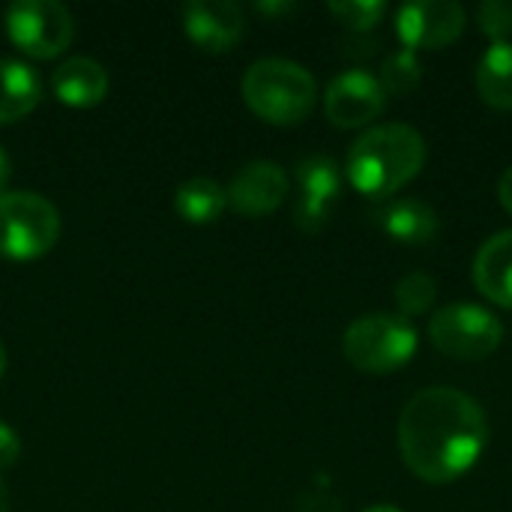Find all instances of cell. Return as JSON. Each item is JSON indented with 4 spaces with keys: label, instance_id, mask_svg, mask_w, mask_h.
<instances>
[{
    "label": "cell",
    "instance_id": "1",
    "mask_svg": "<svg viewBox=\"0 0 512 512\" xmlns=\"http://www.w3.org/2000/svg\"><path fill=\"white\" fill-rule=\"evenodd\" d=\"M489 444L477 399L453 387L420 390L399 417V450L414 477L441 486L465 477Z\"/></svg>",
    "mask_w": 512,
    "mask_h": 512
},
{
    "label": "cell",
    "instance_id": "2",
    "mask_svg": "<svg viewBox=\"0 0 512 512\" xmlns=\"http://www.w3.org/2000/svg\"><path fill=\"white\" fill-rule=\"evenodd\" d=\"M426 165V138L408 123L366 129L348 150V180L369 198H387L408 186Z\"/></svg>",
    "mask_w": 512,
    "mask_h": 512
},
{
    "label": "cell",
    "instance_id": "3",
    "mask_svg": "<svg viewBox=\"0 0 512 512\" xmlns=\"http://www.w3.org/2000/svg\"><path fill=\"white\" fill-rule=\"evenodd\" d=\"M243 99L261 120L273 126H297L312 114L318 84L306 66L285 57H264L246 69Z\"/></svg>",
    "mask_w": 512,
    "mask_h": 512
},
{
    "label": "cell",
    "instance_id": "4",
    "mask_svg": "<svg viewBox=\"0 0 512 512\" xmlns=\"http://www.w3.org/2000/svg\"><path fill=\"white\" fill-rule=\"evenodd\" d=\"M417 342L420 336L408 318L378 312L357 318L345 330L342 351L354 369L369 375H390L411 363V357L417 354Z\"/></svg>",
    "mask_w": 512,
    "mask_h": 512
},
{
    "label": "cell",
    "instance_id": "5",
    "mask_svg": "<svg viewBox=\"0 0 512 512\" xmlns=\"http://www.w3.org/2000/svg\"><path fill=\"white\" fill-rule=\"evenodd\" d=\"M60 240L57 207L36 192L0 195V255L9 261H36Z\"/></svg>",
    "mask_w": 512,
    "mask_h": 512
},
{
    "label": "cell",
    "instance_id": "6",
    "mask_svg": "<svg viewBox=\"0 0 512 512\" xmlns=\"http://www.w3.org/2000/svg\"><path fill=\"white\" fill-rule=\"evenodd\" d=\"M429 339L432 345L450 357L477 363L495 354L504 342V324L483 306L474 303H453L432 315L429 321Z\"/></svg>",
    "mask_w": 512,
    "mask_h": 512
},
{
    "label": "cell",
    "instance_id": "7",
    "mask_svg": "<svg viewBox=\"0 0 512 512\" xmlns=\"http://www.w3.org/2000/svg\"><path fill=\"white\" fill-rule=\"evenodd\" d=\"M6 33L27 57L51 60L72 42L75 21L57 0H15L6 9Z\"/></svg>",
    "mask_w": 512,
    "mask_h": 512
},
{
    "label": "cell",
    "instance_id": "8",
    "mask_svg": "<svg viewBox=\"0 0 512 512\" xmlns=\"http://www.w3.org/2000/svg\"><path fill=\"white\" fill-rule=\"evenodd\" d=\"M387 93L381 81L366 69H345L339 72L324 93L327 120L339 129H360L378 120L387 108Z\"/></svg>",
    "mask_w": 512,
    "mask_h": 512
},
{
    "label": "cell",
    "instance_id": "9",
    "mask_svg": "<svg viewBox=\"0 0 512 512\" xmlns=\"http://www.w3.org/2000/svg\"><path fill=\"white\" fill-rule=\"evenodd\" d=\"M465 9L456 0H417L396 12V30L405 48H447L465 30Z\"/></svg>",
    "mask_w": 512,
    "mask_h": 512
},
{
    "label": "cell",
    "instance_id": "10",
    "mask_svg": "<svg viewBox=\"0 0 512 512\" xmlns=\"http://www.w3.org/2000/svg\"><path fill=\"white\" fill-rule=\"evenodd\" d=\"M297 210L294 219L303 231L315 234L330 222L342 192V171L330 156H306L297 162Z\"/></svg>",
    "mask_w": 512,
    "mask_h": 512
},
{
    "label": "cell",
    "instance_id": "11",
    "mask_svg": "<svg viewBox=\"0 0 512 512\" xmlns=\"http://www.w3.org/2000/svg\"><path fill=\"white\" fill-rule=\"evenodd\" d=\"M246 15L231 0H189L183 6V33L207 54H222L243 39Z\"/></svg>",
    "mask_w": 512,
    "mask_h": 512
},
{
    "label": "cell",
    "instance_id": "12",
    "mask_svg": "<svg viewBox=\"0 0 512 512\" xmlns=\"http://www.w3.org/2000/svg\"><path fill=\"white\" fill-rule=\"evenodd\" d=\"M225 195L240 216L261 219L279 210L282 201L288 198V174L282 171V165L270 159H255L234 174Z\"/></svg>",
    "mask_w": 512,
    "mask_h": 512
},
{
    "label": "cell",
    "instance_id": "13",
    "mask_svg": "<svg viewBox=\"0 0 512 512\" xmlns=\"http://www.w3.org/2000/svg\"><path fill=\"white\" fill-rule=\"evenodd\" d=\"M375 222L387 237L405 246H429L441 231L435 207L420 198H399L384 204L381 210H375Z\"/></svg>",
    "mask_w": 512,
    "mask_h": 512
},
{
    "label": "cell",
    "instance_id": "14",
    "mask_svg": "<svg viewBox=\"0 0 512 512\" xmlns=\"http://www.w3.org/2000/svg\"><path fill=\"white\" fill-rule=\"evenodd\" d=\"M51 90L69 108H93L108 93V72L93 57H69L51 72Z\"/></svg>",
    "mask_w": 512,
    "mask_h": 512
},
{
    "label": "cell",
    "instance_id": "15",
    "mask_svg": "<svg viewBox=\"0 0 512 512\" xmlns=\"http://www.w3.org/2000/svg\"><path fill=\"white\" fill-rule=\"evenodd\" d=\"M474 285L486 300L512 309V228L480 246L474 258Z\"/></svg>",
    "mask_w": 512,
    "mask_h": 512
},
{
    "label": "cell",
    "instance_id": "16",
    "mask_svg": "<svg viewBox=\"0 0 512 512\" xmlns=\"http://www.w3.org/2000/svg\"><path fill=\"white\" fill-rule=\"evenodd\" d=\"M42 99V75L24 63L3 57L0 60V123H15L27 117Z\"/></svg>",
    "mask_w": 512,
    "mask_h": 512
},
{
    "label": "cell",
    "instance_id": "17",
    "mask_svg": "<svg viewBox=\"0 0 512 512\" xmlns=\"http://www.w3.org/2000/svg\"><path fill=\"white\" fill-rule=\"evenodd\" d=\"M477 93L495 111H512V42L489 45L477 63Z\"/></svg>",
    "mask_w": 512,
    "mask_h": 512
},
{
    "label": "cell",
    "instance_id": "18",
    "mask_svg": "<svg viewBox=\"0 0 512 512\" xmlns=\"http://www.w3.org/2000/svg\"><path fill=\"white\" fill-rule=\"evenodd\" d=\"M228 207V195L225 189L210 180V177H192L186 183L177 186L174 192V210L183 222L192 225H210L216 222Z\"/></svg>",
    "mask_w": 512,
    "mask_h": 512
},
{
    "label": "cell",
    "instance_id": "19",
    "mask_svg": "<svg viewBox=\"0 0 512 512\" xmlns=\"http://www.w3.org/2000/svg\"><path fill=\"white\" fill-rule=\"evenodd\" d=\"M378 81H381L387 96H408L423 81V63L411 48H399V51L384 57Z\"/></svg>",
    "mask_w": 512,
    "mask_h": 512
},
{
    "label": "cell",
    "instance_id": "20",
    "mask_svg": "<svg viewBox=\"0 0 512 512\" xmlns=\"http://www.w3.org/2000/svg\"><path fill=\"white\" fill-rule=\"evenodd\" d=\"M393 297H396V306L402 309V318H417V315H426L435 306L438 282L429 273L417 270V273H408V276L399 279Z\"/></svg>",
    "mask_w": 512,
    "mask_h": 512
},
{
    "label": "cell",
    "instance_id": "21",
    "mask_svg": "<svg viewBox=\"0 0 512 512\" xmlns=\"http://www.w3.org/2000/svg\"><path fill=\"white\" fill-rule=\"evenodd\" d=\"M477 24L483 30V36L492 39V45L498 42H510L512 36V3L510 0H483L477 9Z\"/></svg>",
    "mask_w": 512,
    "mask_h": 512
},
{
    "label": "cell",
    "instance_id": "22",
    "mask_svg": "<svg viewBox=\"0 0 512 512\" xmlns=\"http://www.w3.org/2000/svg\"><path fill=\"white\" fill-rule=\"evenodd\" d=\"M330 12L354 30H372L387 15V3H381V0H348V3H330Z\"/></svg>",
    "mask_w": 512,
    "mask_h": 512
},
{
    "label": "cell",
    "instance_id": "23",
    "mask_svg": "<svg viewBox=\"0 0 512 512\" xmlns=\"http://www.w3.org/2000/svg\"><path fill=\"white\" fill-rule=\"evenodd\" d=\"M21 456V438L9 423H0V471L12 468Z\"/></svg>",
    "mask_w": 512,
    "mask_h": 512
},
{
    "label": "cell",
    "instance_id": "24",
    "mask_svg": "<svg viewBox=\"0 0 512 512\" xmlns=\"http://www.w3.org/2000/svg\"><path fill=\"white\" fill-rule=\"evenodd\" d=\"M498 198H501L504 210L512 213V165L504 171V177H501V183H498Z\"/></svg>",
    "mask_w": 512,
    "mask_h": 512
},
{
    "label": "cell",
    "instance_id": "25",
    "mask_svg": "<svg viewBox=\"0 0 512 512\" xmlns=\"http://www.w3.org/2000/svg\"><path fill=\"white\" fill-rule=\"evenodd\" d=\"M9 177H12V162H9V153L0 147V195L6 192V183H9Z\"/></svg>",
    "mask_w": 512,
    "mask_h": 512
},
{
    "label": "cell",
    "instance_id": "26",
    "mask_svg": "<svg viewBox=\"0 0 512 512\" xmlns=\"http://www.w3.org/2000/svg\"><path fill=\"white\" fill-rule=\"evenodd\" d=\"M258 9H261V12H291L294 6H291V3H276V6H273V3H258Z\"/></svg>",
    "mask_w": 512,
    "mask_h": 512
},
{
    "label": "cell",
    "instance_id": "27",
    "mask_svg": "<svg viewBox=\"0 0 512 512\" xmlns=\"http://www.w3.org/2000/svg\"><path fill=\"white\" fill-rule=\"evenodd\" d=\"M0 512H9V492H6L3 480H0Z\"/></svg>",
    "mask_w": 512,
    "mask_h": 512
},
{
    "label": "cell",
    "instance_id": "28",
    "mask_svg": "<svg viewBox=\"0 0 512 512\" xmlns=\"http://www.w3.org/2000/svg\"><path fill=\"white\" fill-rule=\"evenodd\" d=\"M363 512H402L399 507H393V504H375V507H366Z\"/></svg>",
    "mask_w": 512,
    "mask_h": 512
},
{
    "label": "cell",
    "instance_id": "29",
    "mask_svg": "<svg viewBox=\"0 0 512 512\" xmlns=\"http://www.w3.org/2000/svg\"><path fill=\"white\" fill-rule=\"evenodd\" d=\"M3 372H6V348L0 342V378H3Z\"/></svg>",
    "mask_w": 512,
    "mask_h": 512
}]
</instances>
